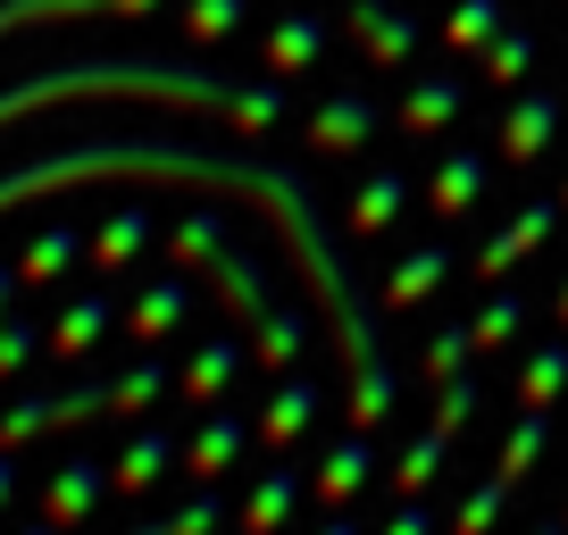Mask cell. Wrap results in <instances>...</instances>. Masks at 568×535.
<instances>
[{
	"instance_id": "cell-1",
	"label": "cell",
	"mask_w": 568,
	"mask_h": 535,
	"mask_svg": "<svg viewBox=\"0 0 568 535\" xmlns=\"http://www.w3.org/2000/svg\"><path fill=\"white\" fill-rule=\"evenodd\" d=\"M75 184H193V193H243V201H260V210L284 226L302 276L326 293V310H335L343 360H352V427H376V418L393 411V369L376 360L359 285H352V268L335 260V243H326L318 201H310L302 176L260 168V160H226V151H201V143H168V134H101V143H68V151H42V160L9 168V176H0V210L42 201V193H75Z\"/></svg>"
},
{
	"instance_id": "cell-2",
	"label": "cell",
	"mask_w": 568,
	"mask_h": 535,
	"mask_svg": "<svg viewBox=\"0 0 568 535\" xmlns=\"http://www.w3.org/2000/svg\"><path fill=\"white\" fill-rule=\"evenodd\" d=\"M59 101H176V109H210V118L267 134L284 118L276 84H243L226 68H176V59H68V68H42L0 84V125H18L26 109H59Z\"/></svg>"
},
{
	"instance_id": "cell-3",
	"label": "cell",
	"mask_w": 568,
	"mask_h": 535,
	"mask_svg": "<svg viewBox=\"0 0 568 535\" xmlns=\"http://www.w3.org/2000/svg\"><path fill=\"white\" fill-rule=\"evenodd\" d=\"M168 260H176V268H210V285L226 293V319L234 326H260L267 319V276L226 243V234H217V218H184V226L168 234Z\"/></svg>"
},
{
	"instance_id": "cell-4",
	"label": "cell",
	"mask_w": 568,
	"mask_h": 535,
	"mask_svg": "<svg viewBox=\"0 0 568 535\" xmlns=\"http://www.w3.org/2000/svg\"><path fill=\"white\" fill-rule=\"evenodd\" d=\"M109 468L101 461H84V452H68V461L51 468V485H42V518H51V527H84L92 511H101V494H109Z\"/></svg>"
},
{
	"instance_id": "cell-5",
	"label": "cell",
	"mask_w": 568,
	"mask_h": 535,
	"mask_svg": "<svg viewBox=\"0 0 568 535\" xmlns=\"http://www.w3.org/2000/svg\"><path fill=\"white\" fill-rule=\"evenodd\" d=\"M352 34L368 42L376 68H409V51H418V18L393 0H352Z\"/></svg>"
},
{
	"instance_id": "cell-6",
	"label": "cell",
	"mask_w": 568,
	"mask_h": 535,
	"mask_svg": "<svg viewBox=\"0 0 568 535\" xmlns=\"http://www.w3.org/2000/svg\"><path fill=\"white\" fill-rule=\"evenodd\" d=\"M551 226H560V201H527V218H510V226L477 251V276H510L518 260H535V251L551 243Z\"/></svg>"
},
{
	"instance_id": "cell-7",
	"label": "cell",
	"mask_w": 568,
	"mask_h": 535,
	"mask_svg": "<svg viewBox=\"0 0 568 535\" xmlns=\"http://www.w3.org/2000/svg\"><path fill=\"white\" fill-rule=\"evenodd\" d=\"M184 310H193V285H184V276H160V285L134 293L125 335H134V343H160V335H176V326H184Z\"/></svg>"
},
{
	"instance_id": "cell-8",
	"label": "cell",
	"mask_w": 568,
	"mask_h": 535,
	"mask_svg": "<svg viewBox=\"0 0 568 535\" xmlns=\"http://www.w3.org/2000/svg\"><path fill=\"white\" fill-rule=\"evenodd\" d=\"M318 402H326V393H318V376H284V385H276V402L260 411V444H267V452H284L293 435L310 427V418H318Z\"/></svg>"
},
{
	"instance_id": "cell-9",
	"label": "cell",
	"mask_w": 568,
	"mask_h": 535,
	"mask_svg": "<svg viewBox=\"0 0 568 535\" xmlns=\"http://www.w3.org/2000/svg\"><path fill=\"white\" fill-rule=\"evenodd\" d=\"M142 18V9H160V0H0V34H18V26H59V18Z\"/></svg>"
},
{
	"instance_id": "cell-10",
	"label": "cell",
	"mask_w": 568,
	"mask_h": 535,
	"mask_svg": "<svg viewBox=\"0 0 568 535\" xmlns=\"http://www.w3.org/2000/svg\"><path fill=\"white\" fill-rule=\"evenodd\" d=\"M243 444H251L243 418H234V411H210V418H201V435L184 444V468L210 485V477H226V468H234V452H243Z\"/></svg>"
},
{
	"instance_id": "cell-11",
	"label": "cell",
	"mask_w": 568,
	"mask_h": 535,
	"mask_svg": "<svg viewBox=\"0 0 568 535\" xmlns=\"http://www.w3.org/2000/svg\"><path fill=\"white\" fill-rule=\"evenodd\" d=\"M168 461H176V435H168V427H142L134 444L118 452V468H109V477H118V494H151V485L168 477Z\"/></svg>"
},
{
	"instance_id": "cell-12",
	"label": "cell",
	"mask_w": 568,
	"mask_h": 535,
	"mask_svg": "<svg viewBox=\"0 0 568 535\" xmlns=\"http://www.w3.org/2000/svg\"><path fill=\"white\" fill-rule=\"evenodd\" d=\"M109 326H118V310H109L101 293H75V302L59 310V326H51V352H59V360H84Z\"/></svg>"
},
{
	"instance_id": "cell-13",
	"label": "cell",
	"mask_w": 568,
	"mask_h": 535,
	"mask_svg": "<svg viewBox=\"0 0 568 535\" xmlns=\"http://www.w3.org/2000/svg\"><path fill=\"white\" fill-rule=\"evenodd\" d=\"M151 243V218L134 210V201H125V210H109L101 226H92V243H84V260L92 268H134V251Z\"/></svg>"
},
{
	"instance_id": "cell-14",
	"label": "cell",
	"mask_w": 568,
	"mask_h": 535,
	"mask_svg": "<svg viewBox=\"0 0 568 535\" xmlns=\"http://www.w3.org/2000/svg\"><path fill=\"white\" fill-rule=\"evenodd\" d=\"M368 134H376V101H352V92L310 118V143H318V151H359Z\"/></svg>"
},
{
	"instance_id": "cell-15",
	"label": "cell",
	"mask_w": 568,
	"mask_h": 535,
	"mask_svg": "<svg viewBox=\"0 0 568 535\" xmlns=\"http://www.w3.org/2000/svg\"><path fill=\"white\" fill-rule=\"evenodd\" d=\"M234 369H243V343H234V335H210L193 360H184V402H217V393L234 385Z\"/></svg>"
},
{
	"instance_id": "cell-16",
	"label": "cell",
	"mask_w": 568,
	"mask_h": 535,
	"mask_svg": "<svg viewBox=\"0 0 568 535\" xmlns=\"http://www.w3.org/2000/svg\"><path fill=\"white\" fill-rule=\"evenodd\" d=\"M452 268H460V260H452V251H444V243H426V251H409V260H402V268H393V276H385V302H393V310H409V302H426V293L444 285Z\"/></svg>"
},
{
	"instance_id": "cell-17",
	"label": "cell",
	"mask_w": 568,
	"mask_h": 535,
	"mask_svg": "<svg viewBox=\"0 0 568 535\" xmlns=\"http://www.w3.org/2000/svg\"><path fill=\"white\" fill-rule=\"evenodd\" d=\"M551 125H560V101H551V92L518 101L510 118H501V160H535V151L551 143Z\"/></svg>"
},
{
	"instance_id": "cell-18",
	"label": "cell",
	"mask_w": 568,
	"mask_h": 535,
	"mask_svg": "<svg viewBox=\"0 0 568 535\" xmlns=\"http://www.w3.org/2000/svg\"><path fill=\"white\" fill-rule=\"evenodd\" d=\"M75 260H84V234H75V226H42L34 243H26L18 276H26V285H59V276H68Z\"/></svg>"
},
{
	"instance_id": "cell-19",
	"label": "cell",
	"mask_w": 568,
	"mask_h": 535,
	"mask_svg": "<svg viewBox=\"0 0 568 535\" xmlns=\"http://www.w3.org/2000/svg\"><path fill=\"white\" fill-rule=\"evenodd\" d=\"M426 193H435V218H468V210H477V193H485V160H477V151H452Z\"/></svg>"
},
{
	"instance_id": "cell-20",
	"label": "cell",
	"mask_w": 568,
	"mask_h": 535,
	"mask_svg": "<svg viewBox=\"0 0 568 535\" xmlns=\"http://www.w3.org/2000/svg\"><path fill=\"white\" fill-rule=\"evenodd\" d=\"M460 101H468L460 75H426V84L402 101V118H393V125H402V134H435L444 118H460Z\"/></svg>"
},
{
	"instance_id": "cell-21",
	"label": "cell",
	"mask_w": 568,
	"mask_h": 535,
	"mask_svg": "<svg viewBox=\"0 0 568 535\" xmlns=\"http://www.w3.org/2000/svg\"><path fill=\"white\" fill-rule=\"evenodd\" d=\"M293 502H302V477H293V468H267V477L251 485V502H243V535H276Z\"/></svg>"
},
{
	"instance_id": "cell-22",
	"label": "cell",
	"mask_w": 568,
	"mask_h": 535,
	"mask_svg": "<svg viewBox=\"0 0 568 535\" xmlns=\"http://www.w3.org/2000/svg\"><path fill=\"white\" fill-rule=\"evenodd\" d=\"M318 51H326V18H310V9H302V18H284L276 34H267V68H276V75H302Z\"/></svg>"
},
{
	"instance_id": "cell-23",
	"label": "cell",
	"mask_w": 568,
	"mask_h": 535,
	"mask_svg": "<svg viewBox=\"0 0 568 535\" xmlns=\"http://www.w3.org/2000/svg\"><path fill=\"white\" fill-rule=\"evenodd\" d=\"M368 468H376V461H368V444H359V435H343V444L318 461V502H352L359 485H368Z\"/></svg>"
},
{
	"instance_id": "cell-24",
	"label": "cell",
	"mask_w": 568,
	"mask_h": 535,
	"mask_svg": "<svg viewBox=\"0 0 568 535\" xmlns=\"http://www.w3.org/2000/svg\"><path fill=\"white\" fill-rule=\"evenodd\" d=\"M560 385H568V335H551L544 352L518 369V393H527V411H551V402H560Z\"/></svg>"
},
{
	"instance_id": "cell-25",
	"label": "cell",
	"mask_w": 568,
	"mask_h": 535,
	"mask_svg": "<svg viewBox=\"0 0 568 535\" xmlns=\"http://www.w3.org/2000/svg\"><path fill=\"white\" fill-rule=\"evenodd\" d=\"M168 385H176V376H168V360H134L125 376H109V411H118V418H134V411H151V402H160Z\"/></svg>"
},
{
	"instance_id": "cell-26",
	"label": "cell",
	"mask_w": 568,
	"mask_h": 535,
	"mask_svg": "<svg viewBox=\"0 0 568 535\" xmlns=\"http://www.w3.org/2000/svg\"><path fill=\"white\" fill-rule=\"evenodd\" d=\"M444 452H452V427H444V418H435V427H426L418 444L402 452V468H393V485H402V494H426V485L444 477Z\"/></svg>"
},
{
	"instance_id": "cell-27",
	"label": "cell",
	"mask_w": 568,
	"mask_h": 535,
	"mask_svg": "<svg viewBox=\"0 0 568 535\" xmlns=\"http://www.w3.org/2000/svg\"><path fill=\"white\" fill-rule=\"evenodd\" d=\"M544 444H551V411H527V418L510 427V444H501V477L527 485V477H535V461H544Z\"/></svg>"
},
{
	"instance_id": "cell-28",
	"label": "cell",
	"mask_w": 568,
	"mask_h": 535,
	"mask_svg": "<svg viewBox=\"0 0 568 535\" xmlns=\"http://www.w3.org/2000/svg\"><path fill=\"white\" fill-rule=\"evenodd\" d=\"M402 201H409V184L385 168V176H368V184H359V201H352V226H359V234L393 226V218H402Z\"/></svg>"
},
{
	"instance_id": "cell-29",
	"label": "cell",
	"mask_w": 568,
	"mask_h": 535,
	"mask_svg": "<svg viewBox=\"0 0 568 535\" xmlns=\"http://www.w3.org/2000/svg\"><path fill=\"white\" fill-rule=\"evenodd\" d=\"M109 411V376H84V385H59L51 393V427H84V418Z\"/></svg>"
},
{
	"instance_id": "cell-30",
	"label": "cell",
	"mask_w": 568,
	"mask_h": 535,
	"mask_svg": "<svg viewBox=\"0 0 568 535\" xmlns=\"http://www.w3.org/2000/svg\"><path fill=\"white\" fill-rule=\"evenodd\" d=\"M51 427V393H18L9 411H0V452H18V444H34V435Z\"/></svg>"
},
{
	"instance_id": "cell-31",
	"label": "cell",
	"mask_w": 568,
	"mask_h": 535,
	"mask_svg": "<svg viewBox=\"0 0 568 535\" xmlns=\"http://www.w3.org/2000/svg\"><path fill=\"white\" fill-rule=\"evenodd\" d=\"M501 502H510V477H501V468H494V477H485L477 494H468L460 511H452V535H485V527H494V518H501Z\"/></svg>"
},
{
	"instance_id": "cell-32",
	"label": "cell",
	"mask_w": 568,
	"mask_h": 535,
	"mask_svg": "<svg viewBox=\"0 0 568 535\" xmlns=\"http://www.w3.org/2000/svg\"><path fill=\"white\" fill-rule=\"evenodd\" d=\"M42 343H51V335H42L34 319H18V310H9V319H0V385H9V376H26V360H34Z\"/></svg>"
},
{
	"instance_id": "cell-33",
	"label": "cell",
	"mask_w": 568,
	"mask_h": 535,
	"mask_svg": "<svg viewBox=\"0 0 568 535\" xmlns=\"http://www.w3.org/2000/svg\"><path fill=\"white\" fill-rule=\"evenodd\" d=\"M267 335H260V369H293V360H302V335H310V326L302 319H293V310H267Z\"/></svg>"
},
{
	"instance_id": "cell-34",
	"label": "cell",
	"mask_w": 568,
	"mask_h": 535,
	"mask_svg": "<svg viewBox=\"0 0 568 535\" xmlns=\"http://www.w3.org/2000/svg\"><path fill=\"white\" fill-rule=\"evenodd\" d=\"M494 26H501V0H460V9H452V26H444V42H452V51H477Z\"/></svg>"
},
{
	"instance_id": "cell-35",
	"label": "cell",
	"mask_w": 568,
	"mask_h": 535,
	"mask_svg": "<svg viewBox=\"0 0 568 535\" xmlns=\"http://www.w3.org/2000/svg\"><path fill=\"white\" fill-rule=\"evenodd\" d=\"M518 319H527V302H518V293H494V302H485L477 319H468V326H477V352H494V343H510V326H518Z\"/></svg>"
},
{
	"instance_id": "cell-36",
	"label": "cell",
	"mask_w": 568,
	"mask_h": 535,
	"mask_svg": "<svg viewBox=\"0 0 568 535\" xmlns=\"http://www.w3.org/2000/svg\"><path fill=\"white\" fill-rule=\"evenodd\" d=\"M527 68H535V34H527V26L494 34V51H485V75H501V84H510V75H527Z\"/></svg>"
},
{
	"instance_id": "cell-37",
	"label": "cell",
	"mask_w": 568,
	"mask_h": 535,
	"mask_svg": "<svg viewBox=\"0 0 568 535\" xmlns=\"http://www.w3.org/2000/svg\"><path fill=\"white\" fill-rule=\"evenodd\" d=\"M184 26H193V42H226L234 26H243V0H193Z\"/></svg>"
},
{
	"instance_id": "cell-38",
	"label": "cell",
	"mask_w": 568,
	"mask_h": 535,
	"mask_svg": "<svg viewBox=\"0 0 568 535\" xmlns=\"http://www.w3.org/2000/svg\"><path fill=\"white\" fill-rule=\"evenodd\" d=\"M217 527H226V502H217L210 485H201L184 511H168V535H217Z\"/></svg>"
},
{
	"instance_id": "cell-39",
	"label": "cell",
	"mask_w": 568,
	"mask_h": 535,
	"mask_svg": "<svg viewBox=\"0 0 568 535\" xmlns=\"http://www.w3.org/2000/svg\"><path fill=\"white\" fill-rule=\"evenodd\" d=\"M435 418H444V427L460 435L468 418H477V385H468V376H444V393H435Z\"/></svg>"
},
{
	"instance_id": "cell-40",
	"label": "cell",
	"mask_w": 568,
	"mask_h": 535,
	"mask_svg": "<svg viewBox=\"0 0 568 535\" xmlns=\"http://www.w3.org/2000/svg\"><path fill=\"white\" fill-rule=\"evenodd\" d=\"M468 352H477V326H444V335H435V352H426V376H452Z\"/></svg>"
},
{
	"instance_id": "cell-41",
	"label": "cell",
	"mask_w": 568,
	"mask_h": 535,
	"mask_svg": "<svg viewBox=\"0 0 568 535\" xmlns=\"http://www.w3.org/2000/svg\"><path fill=\"white\" fill-rule=\"evenodd\" d=\"M385 535H435V511H418V502H409V511H393Z\"/></svg>"
},
{
	"instance_id": "cell-42",
	"label": "cell",
	"mask_w": 568,
	"mask_h": 535,
	"mask_svg": "<svg viewBox=\"0 0 568 535\" xmlns=\"http://www.w3.org/2000/svg\"><path fill=\"white\" fill-rule=\"evenodd\" d=\"M18 477H26V468H18V452H0V511L18 502Z\"/></svg>"
},
{
	"instance_id": "cell-43",
	"label": "cell",
	"mask_w": 568,
	"mask_h": 535,
	"mask_svg": "<svg viewBox=\"0 0 568 535\" xmlns=\"http://www.w3.org/2000/svg\"><path fill=\"white\" fill-rule=\"evenodd\" d=\"M26 293V276H18V260H0V319H9V302Z\"/></svg>"
},
{
	"instance_id": "cell-44",
	"label": "cell",
	"mask_w": 568,
	"mask_h": 535,
	"mask_svg": "<svg viewBox=\"0 0 568 535\" xmlns=\"http://www.w3.org/2000/svg\"><path fill=\"white\" fill-rule=\"evenodd\" d=\"M318 535H359V527H352V518H326V527H318Z\"/></svg>"
},
{
	"instance_id": "cell-45",
	"label": "cell",
	"mask_w": 568,
	"mask_h": 535,
	"mask_svg": "<svg viewBox=\"0 0 568 535\" xmlns=\"http://www.w3.org/2000/svg\"><path fill=\"white\" fill-rule=\"evenodd\" d=\"M18 535H68V527H51V518H42V527H18Z\"/></svg>"
},
{
	"instance_id": "cell-46",
	"label": "cell",
	"mask_w": 568,
	"mask_h": 535,
	"mask_svg": "<svg viewBox=\"0 0 568 535\" xmlns=\"http://www.w3.org/2000/svg\"><path fill=\"white\" fill-rule=\"evenodd\" d=\"M535 535H568V518H551V527H535Z\"/></svg>"
},
{
	"instance_id": "cell-47",
	"label": "cell",
	"mask_w": 568,
	"mask_h": 535,
	"mask_svg": "<svg viewBox=\"0 0 568 535\" xmlns=\"http://www.w3.org/2000/svg\"><path fill=\"white\" fill-rule=\"evenodd\" d=\"M560 326H568V293H560Z\"/></svg>"
},
{
	"instance_id": "cell-48",
	"label": "cell",
	"mask_w": 568,
	"mask_h": 535,
	"mask_svg": "<svg viewBox=\"0 0 568 535\" xmlns=\"http://www.w3.org/2000/svg\"><path fill=\"white\" fill-rule=\"evenodd\" d=\"M560 210H568V193H560Z\"/></svg>"
}]
</instances>
